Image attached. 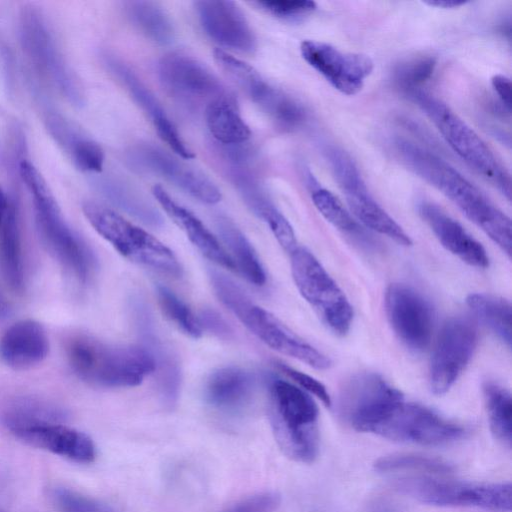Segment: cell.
<instances>
[{
  "instance_id": "ab89813d",
  "label": "cell",
  "mask_w": 512,
  "mask_h": 512,
  "mask_svg": "<svg viewBox=\"0 0 512 512\" xmlns=\"http://www.w3.org/2000/svg\"><path fill=\"white\" fill-rule=\"evenodd\" d=\"M262 110L266 112L277 125L288 130L301 126L307 117L303 105L279 89H276L275 93Z\"/></svg>"
},
{
  "instance_id": "c3c4849f",
  "label": "cell",
  "mask_w": 512,
  "mask_h": 512,
  "mask_svg": "<svg viewBox=\"0 0 512 512\" xmlns=\"http://www.w3.org/2000/svg\"><path fill=\"white\" fill-rule=\"evenodd\" d=\"M424 3L429 6H434L437 8H455V7H459L461 5L466 4L465 1H455V0H432V1H425Z\"/></svg>"
},
{
  "instance_id": "d6a6232c",
  "label": "cell",
  "mask_w": 512,
  "mask_h": 512,
  "mask_svg": "<svg viewBox=\"0 0 512 512\" xmlns=\"http://www.w3.org/2000/svg\"><path fill=\"white\" fill-rule=\"evenodd\" d=\"M213 55L215 62L223 73L257 105L271 91L273 86L267 83L249 64L221 49H216Z\"/></svg>"
},
{
  "instance_id": "681fc988",
  "label": "cell",
  "mask_w": 512,
  "mask_h": 512,
  "mask_svg": "<svg viewBox=\"0 0 512 512\" xmlns=\"http://www.w3.org/2000/svg\"><path fill=\"white\" fill-rule=\"evenodd\" d=\"M11 313V307L5 298V296L0 291V320L7 318Z\"/></svg>"
},
{
  "instance_id": "603a6c76",
  "label": "cell",
  "mask_w": 512,
  "mask_h": 512,
  "mask_svg": "<svg viewBox=\"0 0 512 512\" xmlns=\"http://www.w3.org/2000/svg\"><path fill=\"white\" fill-rule=\"evenodd\" d=\"M402 393L374 373L353 377L340 395V411L346 421L355 429L377 406Z\"/></svg>"
},
{
  "instance_id": "e575fe53",
  "label": "cell",
  "mask_w": 512,
  "mask_h": 512,
  "mask_svg": "<svg viewBox=\"0 0 512 512\" xmlns=\"http://www.w3.org/2000/svg\"><path fill=\"white\" fill-rule=\"evenodd\" d=\"M483 392L492 434L502 444L511 447L512 402L510 392L493 382H486Z\"/></svg>"
},
{
  "instance_id": "4316f807",
  "label": "cell",
  "mask_w": 512,
  "mask_h": 512,
  "mask_svg": "<svg viewBox=\"0 0 512 512\" xmlns=\"http://www.w3.org/2000/svg\"><path fill=\"white\" fill-rule=\"evenodd\" d=\"M216 229L236 270L241 272L250 283L257 286L264 285L266 282L264 268L252 244L242 231L223 216L216 219Z\"/></svg>"
},
{
  "instance_id": "4fadbf2b",
  "label": "cell",
  "mask_w": 512,
  "mask_h": 512,
  "mask_svg": "<svg viewBox=\"0 0 512 512\" xmlns=\"http://www.w3.org/2000/svg\"><path fill=\"white\" fill-rule=\"evenodd\" d=\"M477 345L474 324L463 317H453L442 327L430 364V386L442 395L456 382L469 363Z\"/></svg>"
},
{
  "instance_id": "d6986e66",
  "label": "cell",
  "mask_w": 512,
  "mask_h": 512,
  "mask_svg": "<svg viewBox=\"0 0 512 512\" xmlns=\"http://www.w3.org/2000/svg\"><path fill=\"white\" fill-rule=\"evenodd\" d=\"M335 179L351 212L361 223L400 245L412 244L402 227L371 196L357 167L343 170Z\"/></svg>"
},
{
  "instance_id": "44dd1931",
  "label": "cell",
  "mask_w": 512,
  "mask_h": 512,
  "mask_svg": "<svg viewBox=\"0 0 512 512\" xmlns=\"http://www.w3.org/2000/svg\"><path fill=\"white\" fill-rule=\"evenodd\" d=\"M417 210L440 243L452 254L477 268L489 266V257L484 247L438 205L421 200Z\"/></svg>"
},
{
  "instance_id": "7402d4cb",
  "label": "cell",
  "mask_w": 512,
  "mask_h": 512,
  "mask_svg": "<svg viewBox=\"0 0 512 512\" xmlns=\"http://www.w3.org/2000/svg\"><path fill=\"white\" fill-rule=\"evenodd\" d=\"M49 339L44 327L32 319L11 325L0 338V359L10 368L24 370L48 355Z\"/></svg>"
},
{
  "instance_id": "83f0119b",
  "label": "cell",
  "mask_w": 512,
  "mask_h": 512,
  "mask_svg": "<svg viewBox=\"0 0 512 512\" xmlns=\"http://www.w3.org/2000/svg\"><path fill=\"white\" fill-rule=\"evenodd\" d=\"M20 229L17 210L9 204L0 226V266L9 287L20 293L24 288Z\"/></svg>"
},
{
  "instance_id": "1f68e13d",
  "label": "cell",
  "mask_w": 512,
  "mask_h": 512,
  "mask_svg": "<svg viewBox=\"0 0 512 512\" xmlns=\"http://www.w3.org/2000/svg\"><path fill=\"white\" fill-rule=\"evenodd\" d=\"M98 184L103 195L129 215L151 226L162 224L157 210L129 185L113 178L101 179Z\"/></svg>"
},
{
  "instance_id": "3957f363",
  "label": "cell",
  "mask_w": 512,
  "mask_h": 512,
  "mask_svg": "<svg viewBox=\"0 0 512 512\" xmlns=\"http://www.w3.org/2000/svg\"><path fill=\"white\" fill-rule=\"evenodd\" d=\"M210 278L221 303L268 347L318 370L331 366V360L326 355L294 333L276 316L256 305L233 280L215 271Z\"/></svg>"
},
{
  "instance_id": "bcb514c9",
  "label": "cell",
  "mask_w": 512,
  "mask_h": 512,
  "mask_svg": "<svg viewBox=\"0 0 512 512\" xmlns=\"http://www.w3.org/2000/svg\"><path fill=\"white\" fill-rule=\"evenodd\" d=\"M198 320L202 330L204 327V329L219 337H229L231 333L226 321L221 317V315L213 310H203L198 317Z\"/></svg>"
},
{
  "instance_id": "6da1fadb",
  "label": "cell",
  "mask_w": 512,
  "mask_h": 512,
  "mask_svg": "<svg viewBox=\"0 0 512 512\" xmlns=\"http://www.w3.org/2000/svg\"><path fill=\"white\" fill-rule=\"evenodd\" d=\"M394 147L401 162L410 171L439 190L508 256L511 255L512 225L510 218L475 185L446 161L411 141L397 139Z\"/></svg>"
},
{
  "instance_id": "2e32d148",
  "label": "cell",
  "mask_w": 512,
  "mask_h": 512,
  "mask_svg": "<svg viewBox=\"0 0 512 512\" xmlns=\"http://www.w3.org/2000/svg\"><path fill=\"white\" fill-rule=\"evenodd\" d=\"M385 307L389 323L399 339L412 350H424L433 330V315L428 302L410 287L394 283L386 290Z\"/></svg>"
},
{
  "instance_id": "5b68a950",
  "label": "cell",
  "mask_w": 512,
  "mask_h": 512,
  "mask_svg": "<svg viewBox=\"0 0 512 512\" xmlns=\"http://www.w3.org/2000/svg\"><path fill=\"white\" fill-rule=\"evenodd\" d=\"M19 171L33 197L37 226L48 249L79 280L86 281L93 269V258L89 249L65 222L57 201L39 170L31 162L22 160Z\"/></svg>"
},
{
  "instance_id": "277c9868",
  "label": "cell",
  "mask_w": 512,
  "mask_h": 512,
  "mask_svg": "<svg viewBox=\"0 0 512 512\" xmlns=\"http://www.w3.org/2000/svg\"><path fill=\"white\" fill-rule=\"evenodd\" d=\"M318 407L298 386L281 379L270 385V421L283 453L294 461L313 462L319 451Z\"/></svg>"
},
{
  "instance_id": "60d3db41",
  "label": "cell",
  "mask_w": 512,
  "mask_h": 512,
  "mask_svg": "<svg viewBox=\"0 0 512 512\" xmlns=\"http://www.w3.org/2000/svg\"><path fill=\"white\" fill-rule=\"evenodd\" d=\"M58 512H117L110 505L68 488H55L51 493Z\"/></svg>"
},
{
  "instance_id": "d590c367",
  "label": "cell",
  "mask_w": 512,
  "mask_h": 512,
  "mask_svg": "<svg viewBox=\"0 0 512 512\" xmlns=\"http://www.w3.org/2000/svg\"><path fill=\"white\" fill-rule=\"evenodd\" d=\"M311 197L317 210L334 227L360 241L370 243L371 238L332 192L317 186L312 189Z\"/></svg>"
},
{
  "instance_id": "816d5d0a",
  "label": "cell",
  "mask_w": 512,
  "mask_h": 512,
  "mask_svg": "<svg viewBox=\"0 0 512 512\" xmlns=\"http://www.w3.org/2000/svg\"><path fill=\"white\" fill-rule=\"evenodd\" d=\"M0 512H3V511L0 509Z\"/></svg>"
},
{
  "instance_id": "f546056e",
  "label": "cell",
  "mask_w": 512,
  "mask_h": 512,
  "mask_svg": "<svg viewBox=\"0 0 512 512\" xmlns=\"http://www.w3.org/2000/svg\"><path fill=\"white\" fill-rule=\"evenodd\" d=\"M207 127L221 145L237 146L251 136L248 125L236 109L234 99H219L205 108Z\"/></svg>"
},
{
  "instance_id": "e0dca14e",
  "label": "cell",
  "mask_w": 512,
  "mask_h": 512,
  "mask_svg": "<svg viewBox=\"0 0 512 512\" xmlns=\"http://www.w3.org/2000/svg\"><path fill=\"white\" fill-rule=\"evenodd\" d=\"M128 160L137 169L165 178L204 203L215 204L221 200L220 190L205 175L159 147L137 145L128 152Z\"/></svg>"
},
{
  "instance_id": "8d00e7d4",
  "label": "cell",
  "mask_w": 512,
  "mask_h": 512,
  "mask_svg": "<svg viewBox=\"0 0 512 512\" xmlns=\"http://www.w3.org/2000/svg\"><path fill=\"white\" fill-rule=\"evenodd\" d=\"M375 469L386 474L410 472L417 475H447L452 471V467L440 459L416 454L381 457L375 462Z\"/></svg>"
},
{
  "instance_id": "cb8c5ba5",
  "label": "cell",
  "mask_w": 512,
  "mask_h": 512,
  "mask_svg": "<svg viewBox=\"0 0 512 512\" xmlns=\"http://www.w3.org/2000/svg\"><path fill=\"white\" fill-rule=\"evenodd\" d=\"M136 326L142 338L143 346L154 361L159 390L165 402L176 401L181 383L179 364L173 353L163 344L155 333L154 323L146 307H135Z\"/></svg>"
},
{
  "instance_id": "ffe728a7",
  "label": "cell",
  "mask_w": 512,
  "mask_h": 512,
  "mask_svg": "<svg viewBox=\"0 0 512 512\" xmlns=\"http://www.w3.org/2000/svg\"><path fill=\"white\" fill-rule=\"evenodd\" d=\"M105 64L126 87L135 102L151 119L160 138L179 156L184 159L194 157L186 146L176 127L166 115L156 96L123 62L114 57L106 56Z\"/></svg>"
},
{
  "instance_id": "52a82bcc",
  "label": "cell",
  "mask_w": 512,
  "mask_h": 512,
  "mask_svg": "<svg viewBox=\"0 0 512 512\" xmlns=\"http://www.w3.org/2000/svg\"><path fill=\"white\" fill-rule=\"evenodd\" d=\"M82 211L95 231L123 257L170 275L181 274L174 253L147 231L95 202L83 203Z\"/></svg>"
},
{
  "instance_id": "7c38bea8",
  "label": "cell",
  "mask_w": 512,
  "mask_h": 512,
  "mask_svg": "<svg viewBox=\"0 0 512 512\" xmlns=\"http://www.w3.org/2000/svg\"><path fill=\"white\" fill-rule=\"evenodd\" d=\"M4 425L18 439L77 463H91L96 457L93 440L84 432L58 422L32 419L5 412Z\"/></svg>"
},
{
  "instance_id": "f35d334b",
  "label": "cell",
  "mask_w": 512,
  "mask_h": 512,
  "mask_svg": "<svg viewBox=\"0 0 512 512\" xmlns=\"http://www.w3.org/2000/svg\"><path fill=\"white\" fill-rule=\"evenodd\" d=\"M158 302L162 312L186 335L199 338L202 334L198 317L191 309L167 287L158 285L156 288Z\"/></svg>"
},
{
  "instance_id": "30bf717a",
  "label": "cell",
  "mask_w": 512,
  "mask_h": 512,
  "mask_svg": "<svg viewBox=\"0 0 512 512\" xmlns=\"http://www.w3.org/2000/svg\"><path fill=\"white\" fill-rule=\"evenodd\" d=\"M292 277L302 297L335 334L345 335L352 324L348 299L315 256L306 248L291 253Z\"/></svg>"
},
{
  "instance_id": "f907efd6",
  "label": "cell",
  "mask_w": 512,
  "mask_h": 512,
  "mask_svg": "<svg viewBox=\"0 0 512 512\" xmlns=\"http://www.w3.org/2000/svg\"><path fill=\"white\" fill-rule=\"evenodd\" d=\"M9 204H10V202L8 201L5 192L3 191V189L0 186V226L4 219L5 214L7 212Z\"/></svg>"
},
{
  "instance_id": "b9f144b4",
  "label": "cell",
  "mask_w": 512,
  "mask_h": 512,
  "mask_svg": "<svg viewBox=\"0 0 512 512\" xmlns=\"http://www.w3.org/2000/svg\"><path fill=\"white\" fill-rule=\"evenodd\" d=\"M66 151L80 170L89 173H99L102 171L104 152L95 141L80 135Z\"/></svg>"
},
{
  "instance_id": "4dcf8cb0",
  "label": "cell",
  "mask_w": 512,
  "mask_h": 512,
  "mask_svg": "<svg viewBox=\"0 0 512 512\" xmlns=\"http://www.w3.org/2000/svg\"><path fill=\"white\" fill-rule=\"evenodd\" d=\"M472 312L508 347L511 346V304L490 294L473 293L466 299Z\"/></svg>"
},
{
  "instance_id": "f1b7e54d",
  "label": "cell",
  "mask_w": 512,
  "mask_h": 512,
  "mask_svg": "<svg viewBox=\"0 0 512 512\" xmlns=\"http://www.w3.org/2000/svg\"><path fill=\"white\" fill-rule=\"evenodd\" d=\"M258 184L254 181L238 190L247 206L268 225L281 247L291 254L298 247L294 230Z\"/></svg>"
},
{
  "instance_id": "ee69618b",
  "label": "cell",
  "mask_w": 512,
  "mask_h": 512,
  "mask_svg": "<svg viewBox=\"0 0 512 512\" xmlns=\"http://www.w3.org/2000/svg\"><path fill=\"white\" fill-rule=\"evenodd\" d=\"M278 367L284 374L298 384L301 389L313 394L315 397L320 399L325 406H331L330 395L321 382L303 372L284 365L283 363H279Z\"/></svg>"
},
{
  "instance_id": "5bb4252c",
  "label": "cell",
  "mask_w": 512,
  "mask_h": 512,
  "mask_svg": "<svg viewBox=\"0 0 512 512\" xmlns=\"http://www.w3.org/2000/svg\"><path fill=\"white\" fill-rule=\"evenodd\" d=\"M166 90L190 104L206 106L219 99H233L219 79L201 62L181 52L165 55L158 66Z\"/></svg>"
},
{
  "instance_id": "ba28073f",
  "label": "cell",
  "mask_w": 512,
  "mask_h": 512,
  "mask_svg": "<svg viewBox=\"0 0 512 512\" xmlns=\"http://www.w3.org/2000/svg\"><path fill=\"white\" fill-rule=\"evenodd\" d=\"M441 475L398 477L395 487L414 499L436 506L476 507L509 512L512 507L510 482L475 483L440 478Z\"/></svg>"
},
{
  "instance_id": "7dc6e473",
  "label": "cell",
  "mask_w": 512,
  "mask_h": 512,
  "mask_svg": "<svg viewBox=\"0 0 512 512\" xmlns=\"http://www.w3.org/2000/svg\"><path fill=\"white\" fill-rule=\"evenodd\" d=\"M491 84L497 93L504 108L511 111V81L502 74L494 75L491 78Z\"/></svg>"
},
{
  "instance_id": "8fae6325",
  "label": "cell",
  "mask_w": 512,
  "mask_h": 512,
  "mask_svg": "<svg viewBox=\"0 0 512 512\" xmlns=\"http://www.w3.org/2000/svg\"><path fill=\"white\" fill-rule=\"evenodd\" d=\"M20 39L25 54L35 68L75 103L82 98L78 83L66 65L43 14L26 6L20 14Z\"/></svg>"
},
{
  "instance_id": "74e56055",
  "label": "cell",
  "mask_w": 512,
  "mask_h": 512,
  "mask_svg": "<svg viewBox=\"0 0 512 512\" xmlns=\"http://www.w3.org/2000/svg\"><path fill=\"white\" fill-rule=\"evenodd\" d=\"M437 59L430 54L411 56L398 63L392 72L395 86L405 95L421 90L431 78Z\"/></svg>"
},
{
  "instance_id": "836d02e7",
  "label": "cell",
  "mask_w": 512,
  "mask_h": 512,
  "mask_svg": "<svg viewBox=\"0 0 512 512\" xmlns=\"http://www.w3.org/2000/svg\"><path fill=\"white\" fill-rule=\"evenodd\" d=\"M130 21L149 39L158 44H169L174 39L172 23L164 11L147 1H132L126 6Z\"/></svg>"
},
{
  "instance_id": "8992f818",
  "label": "cell",
  "mask_w": 512,
  "mask_h": 512,
  "mask_svg": "<svg viewBox=\"0 0 512 512\" xmlns=\"http://www.w3.org/2000/svg\"><path fill=\"white\" fill-rule=\"evenodd\" d=\"M408 97L430 118L452 150L510 200V175L483 139L449 106L425 90Z\"/></svg>"
},
{
  "instance_id": "484cf974",
  "label": "cell",
  "mask_w": 512,
  "mask_h": 512,
  "mask_svg": "<svg viewBox=\"0 0 512 512\" xmlns=\"http://www.w3.org/2000/svg\"><path fill=\"white\" fill-rule=\"evenodd\" d=\"M255 381L252 374L236 366L222 367L207 378L204 398L215 409L236 412L250 401Z\"/></svg>"
},
{
  "instance_id": "9a60e30c",
  "label": "cell",
  "mask_w": 512,
  "mask_h": 512,
  "mask_svg": "<svg viewBox=\"0 0 512 512\" xmlns=\"http://www.w3.org/2000/svg\"><path fill=\"white\" fill-rule=\"evenodd\" d=\"M303 59L336 90L347 96L361 91L374 68L372 59L362 53H345L336 47L314 40L301 43Z\"/></svg>"
},
{
  "instance_id": "7bdbcfd3",
  "label": "cell",
  "mask_w": 512,
  "mask_h": 512,
  "mask_svg": "<svg viewBox=\"0 0 512 512\" xmlns=\"http://www.w3.org/2000/svg\"><path fill=\"white\" fill-rule=\"evenodd\" d=\"M253 4L275 17L287 20L306 16L317 7L313 1H256Z\"/></svg>"
},
{
  "instance_id": "f6af8a7d",
  "label": "cell",
  "mask_w": 512,
  "mask_h": 512,
  "mask_svg": "<svg viewBox=\"0 0 512 512\" xmlns=\"http://www.w3.org/2000/svg\"><path fill=\"white\" fill-rule=\"evenodd\" d=\"M280 504L275 492L259 493L246 498L224 512H274Z\"/></svg>"
},
{
  "instance_id": "7a4b0ae2",
  "label": "cell",
  "mask_w": 512,
  "mask_h": 512,
  "mask_svg": "<svg viewBox=\"0 0 512 512\" xmlns=\"http://www.w3.org/2000/svg\"><path fill=\"white\" fill-rule=\"evenodd\" d=\"M73 372L83 381L105 388L138 386L154 373V361L142 346H120L77 334L66 345Z\"/></svg>"
},
{
  "instance_id": "d4e9b609",
  "label": "cell",
  "mask_w": 512,
  "mask_h": 512,
  "mask_svg": "<svg viewBox=\"0 0 512 512\" xmlns=\"http://www.w3.org/2000/svg\"><path fill=\"white\" fill-rule=\"evenodd\" d=\"M152 193L165 213L206 258L226 269L236 270L225 248L194 214L175 202L160 185H155Z\"/></svg>"
},
{
  "instance_id": "9c48e42d",
  "label": "cell",
  "mask_w": 512,
  "mask_h": 512,
  "mask_svg": "<svg viewBox=\"0 0 512 512\" xmlns=\"http://www.w3.org/2000/svg\"><path fill=\"white\" fill-rule=\"evenodd\" d=\"M367 432L394 441L421 445H442L465 435L461 425L425 406L407 403L404 398L385 406Z\"/></svg>"
},
{
  "instance_id": "ac0fdd59",
  "label": "cell",
  "mask_w": 512,
  "mask_h": 512,
  "mask_svg": "<svg viewBox=\"0 0 512 512\" xmlns=\"http://www.w3.org/2000/svg\"><path fill=\"white\" fill-rule=\"evenodd\" d=\"M196 10L204 31L215 42L244 53L254 51L255 35L244 14L234 2L198 1Z\"/></svg>"
}]
</instances>
